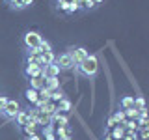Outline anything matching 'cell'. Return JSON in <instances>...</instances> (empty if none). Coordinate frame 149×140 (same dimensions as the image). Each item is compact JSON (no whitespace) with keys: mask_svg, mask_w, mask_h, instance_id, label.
Instances as JSON below:
<instances>
[{"mask_svg":"<svg viewBox=\"0 0 149 140\" xmlns=\"http://www.w3.org/2000/svg\"><path fill=\"white\" fill-rule=\"evenodd\" d=\"M36 127H37V121H36V120H28V123L24 125V127H22V131H24L28 136H30V134H34V133H36Z\"/></svg>","mask_w":149,"mask_h":140,"instance_id":"5bb4252c","label":"cell"},{"mask_svg":"<svg viewBox=\"0 0 149 140\" xmlns=\"http://www.w3.org/2000/svg\"><path fill=\"white\" fill-rule=\"evenodd\" d=\"M41 56H43V60H45V65H49V64H54V62H56V54L52 52V50H50V52H43Z\"/></svg>","mask_w":149,"mask_h":140,"instance_id":"7402d4cb","label":"cell"},{"mask_svg":"<svg viewBox=\"0 0 149 140\" xmlns=\"http://www.w3.org/2000/svg\"><path fill=\"white\" fill-rule=\"evenodd\" d=\"M78 67H80V75L86 78H93L99 71V60L95 58V56H88L86 60H84L82 64H78Z\"/></svg>","mask_w":149,"mask_h":140,"instance_id":"6da1fadb","label":"cell"},{"mask_svg":"<svg viewBox=\"0 0 149 140\" xmlns=\"http://www.w3.org/2000/svg\"><path fill=\"white\" fill-rule=\"evenodd\" d=\"M121 140H136V131H129L127 134H123Z\"/></svg>","mask_w":149,"mask_h":140,"instance_id":"83f0119b","label":"cell"},{"mask_svg":"<svg viewBox=\"0 0 149 140\" xmlns=\"http://www.w3.org/2000/svg\"><path fill=\"white\" fill-rule=\"evenodd\" d=\"M91 2H93V4H95V6H97V4H101L102 0H91Z\"/></svg>","mask_w":149,"mask_h":140,"instance_id":"e575fe53","label":"cell"},{"mask_svg":"<svg viewBox=\"0 0 149 140\" xmlns=\"http://www.w3.org/2000/svg\"><path fill=\"white\" fill-rule=\"evenodd\" d=\"M28 112L26 110H19V114L15 116V121H17V125H21V127H24V125L28 123Z\"/></svg>","mask_w":149,"mask_h":140,"instance_id":"8fae6325","label":"cell"},{"mask_svg":"<svg viewBox=\"0 0 149 140\" xmlns=\"http://www.w3.org/2000/svg\"><path fill=\"white\" fill-rule=\"evenodd\" d=\"M0 114H2V110H0Z\"/></svg>","mask_w":149,"mask_h":140,"instance_id":"8d00e7d4","label":"cell"},{"mask_svg":"<svg viewBox=\"0 0 149 140\" xmlns=\"http://www.w3.org/2000/svg\"><path fill=\"white\" fill-rule=\"evenodd\" d=\"M60 71H62V69H60L58 65H56V62H54V64H49V65H45V67H43V77H45V78L58 77Z\"/></svg>","mask_w":149,"mask_h":140,"instance_id":"8992f818","label":"cell"},{"mask_svg":"<svg viewBox=\"0 0 149 140\" xmlns=\"http://www.w3.org/2000/svg\"><path fill=\"white\" fill-rule=\"evenodd\" d=\"M36 121H37V125H50V116L49 114H45L43 110H37V116H36Z\"/></svg>","mask_w":149,"mask_h":140,"instance_id":"9c48e42d","label":"cell"},{"mask_svg":"<svg viewBox=\"0 0 149 140\" xmlns=\"http://www.w3.org/2000/svg\"><path fill=\"white\" fill-rule=\"evenodd\" d=\"M24 75L28 78H34V77H43V69L37 67V65H32V64H26L24 67Z\"/></svg>","mask_w":149,"mask_h":140,"instance_id":"52a82bcc","label":"cell"},{"mask_svg":"<svg viewBox=\"0 0 149 140\" xmlns=\"http://www.w3.org/2000/svg\"><path fill=\"white\" fill-rule=\"evenodd\" d=\"M149 138V129L146 127V129H142V140H147Z\"/></svg>","mask_w":149,"mask_h":140,"instance_id":"4dcf8cb0","label":"cell"},{"mask_svg":"<svg viewBox=\"0 0 149 140\" xmlns=\"http://www.w3.org/2000/svg\"><path fill=\"white\" fill-rule=\"evenodd\" d=\"M63 97H65V95H63V92H62V90H54L52 93H50V101H54V103L62 101Z\"/></svg>","mask_w":149,"mask_h":140,"instance_id":"cb8c5ba5","label":"cell"},{"mask_svg":"<svg viewBox=\"0 0 149 140\" xmlns=\"http://www.w3.org/2000/svg\"><path fill=\"white\" fill-rule=\"evenodd\" d=\"M37 49L41 50V54H43V52H50V50H52V47H50V43H49V41L41 39V43H39V47H37Z\"/></svg>","mask_w":149,"mask_h":140,"instance_id":"d4e9b609","label":"cell"},{"mask_svg":"<svg viewBox=\"0 0 149 140\" xmlns=\"http://www.w3.org/2000/svg\"><path fill=\"white\" fill-rule=\"evenodd\" d=\"M30 140H43V138H41L39 134H36V133H34V134H30Z\"/></svg>","mask_w":149,"mask_h":140,"instance_id":"d6a6232c","label":"cell"},{"mask_svg":"<svg viewBox=\"0 0 149 140\" xmlns=\"http://www.w3.org/2000/svg\"><path fill=\"white\" fill-rule=\"evenodd\" d=\"M125 116H127V120H138L140 116V110H136L134 106H130V108L125 110Z\"/></svg>","mask_w":149,"mask_h":140,"instance_id":"ffe728a7","label":"cell"},{"mask_svg":"<svg viewBox=\"0 0 149 140\" xmlns=\"http://www.w3.org/2000/svg\"><path fill=\"white\" fill-rule=\"evenodd\" d=\"M77 11H80V2H78V0H71V2H69V8H67V11H65V13L73 15V13H77Z\"/></svg>","mask_w":149,"mask_h":140,"instance_id":"ac0fdd59","label":"cell"},{"mask_svg":"<svg viewBox=\"0 0 149 140\" xmlns=\"http://www.w3.org/2000/svg\"><path fill=\"white\" fill-rule=\"evenodd\" d=\"M21 4H22V8L26 9V8H30L32 4H34V0H21Z\"/></svg>","mask_w":149,"mask_h":140,"instance_id":"f546056e","label":"cell"},{"mask_svg":"<svg viewBox=\"0 0 149 140\" xmlns=\"http://www.w3.org/2000/svg\"><path fill=\"white\" fill-rule=\"evenodd\" d=\"M125 127H127L129 131H136V129H140L138 127V123H136V120H125Z\"/></svg>","mask_w":149,"mask_h":140,"instance_id":"4316f807","label":"cell"},{"mask_svg":"<svg viewBox=\"0 0 149 140\" xmlns=\"http://www.w3.org/2000/svg\"><path fill=\"white\" fill-rule=\"evenodd\" d=\"M69 56H71L73 64H74V65H78V64H82L84 60H86L88 56H90V52H88L86 47H77V49L69 50Z\"/></svg>","mask_w":149,"mask_h":140,"instance_id":"277c9868","label":"cell"},{"mask_svg":"<svg viewBox=\"0 0 149 140\" xmlns=\"http://www.w3.org/2000/svg\"><path fill=\"white\" fill-rule=\"evenodd\" d=\"M104 140H114V138H112V136H104Z\"/></svg>","mask_w":149,"mask_h":140,"instance_id":"d590c367","label":"cell"},{"mask_svg":"<svg viewBox=\"0 0 149 140\" xmlns=\"http://www.w3.org/2000/svg\"><path fill=\"white\" fill-rule=\"evenodd\" d=\"M30 88H34V90L39 92L41 88H45V77H34L30 78Z\"/></svg>","mask_w":149,"mask_h":140,"instance_id":"30bf717a","label":"cell"},{"mask_svg":"<svg viewBox=\"0 0 149 140\" xmlns=\"http://www.w3.org/2000/svg\"><path fill=\"white\" fill-rule=\"evenodd\" d=\"M24 97H26L30 103H34V105H36V101L39 99V95H37V90H34V88H28V90L24 92Z\"/></svg>","mask_w":149,"mask_h":140,"instance_id":"9a60e30c","label":"cell"},{"mask_svg":"<svg viewBox=\"0 0 149 140\" xmlns=\"http://www.w3.org/2000/svg\"><path fill=\"white\" fill-rule=\"evenodd\" d=\"M45 112V114H49V116H52L54 112H58V106H56V103L54 101H47L45 105H43V108H41Z\"/></svg>","mask_w":149,"mask_h":140,"instance_id":"7c38bea8","label":"cell"},{"mask_svg":"<svg viewBox=\"0 0 149 140\" xmlns=\"http://www.w3.org/2000/svg\"><path fill=\"white\" fill-rule=\"evenodd\" d=\"M106 127H116V121H114V118H112V116H110V118H108V121H106Z\"/></svg>","mask_w":149,"mask_h":140,"instance_id":"1f68e13d","label":"cell"},{"mask_svg":"<svg viewBox=\"0 0 149 140\" xmlns=\"http://www.w3.org/2000/svg\"><path fill=\"white\" fill-rule=\"evenodd\" d=\"M19 110H21V105H19V101L8 99L6 106H4V110H2V116H6L8 120H15V116L19 114Z\"/></svg>","mask_w":149,"mask_h":140,"instance_id":"3957f363","label":"cell"},{"mask_svg":"<svg viewBox=\"0 0 149 140\" xmlns=\"http://www.w3.org/2000/svg\"><path fill=\"white\" fill-rule=\"evenodd\" d=\"M56 106H58V112H69L73 105H71V101H69V99H65V97H63L62 101L56 103Z\"/></svg>","mask_w":149,"mask_h":140,"instance_id":"4fadbf2b","label":"cell"},{"mask_svg":"<svg viewBox=\"0 0 149 140\" xmlns=\"http://www.w3.org/2000/svg\"><path fill=\"white\" fill-rule=\"evenodd\" d=\"M45 88L50 92L54 90H60V78L58 77H52V78H45Z\"/></svg>","mask_w":149,"mask_h":140,"instance_id":"ba28073f","label":"cell"},{"mask_svg":"<svg viewBox=\"0 0 149 140\" xmlns=\"http://www.w3.org/2000/svg\"><path fill=\"white\" fill-rule=\"evenodd\" d=\"M58 140H73V138H71V134H67V136H63V138H58Z\"/></svg>","mask_w":149,"mask_h":140,"instance_id":"836d02e7","label":"cell"},{"mask_svg":"<svg viewBox=\"0 0 149 140\" xmlns=\"http://www.w3.org/2000/svg\"><path fill=\"white\" fill-rule=\"evenodd\" d=\"M50 90H47V88H41L39 92H37V95H39V99L41 101H50Z\"/></svg>","mask_w":149,"mask_h":140,"instance_id":"603a6c76","label":"cell"},{"mask_svg":"<svg viewBox=\"0 0 149 140\" xmlns=\"http://www.w3.org/2000/svg\"><path fill=\"white\" fill-rule=\"evenodd\" d=\"M6 103H8V97H6V95H0V110H4Z\"/></svg>","mask_w":149,"mask_h":140,"instance_id":"f1b7e54d","label":"cell"},{"mask_svg":"<svg viewBox=\"0 0 149 140\" xmlns=\"http://www.w3.org/2000/svg\"><path fill=\"white\" fill-rule=\"evenodd\" d=\"M112 118H114L116 125H123V123H125V120H127V116H125V110H118L114 116H112Z\"/></svg>","mask_w":149,"mask_h":140,"instance_id":"e0dca14e","label":"cell"},{"mask_svg":"<svg viewBox=\"0 0 149 140\" xmlns=\"http://www.w3.org/2000/svg\"><path fill=\"white\" fill-rule=\"evenodd\" d=\"M130 106H134V97L125 95L123 99H121V108H123V110H127V108H130Z\"/></svg>","mask_w":149,"mask_h":140,"instance_id":"d6986e66","label":"cell"},{"mask_svg":"<svg viewBox=\"0 0 149 140\" xmlns=\"http://www.w3.org/2000/svg\"><path fill=\"white\" fill-rule=\"evenodd\" d=\"M41 39H43V36H41L39 32H34V30L26 32L24 37H22L26 49H37V47H39V43H41Z\"/></svg>","mask_w":149,"mask_h":140,"instance_id":"7a4b0ae2","label":"cell"},{"mask_svg":"<svg viewBox=\"0 0 149 140\" xmlns=\"http://www.w3.org/2000/svg\"><path fill=\"white\" fill-rule=\"evenodd\" d=\"M54 134H56V138H63V136H67V134H69V131H67V127H56L54 129Z\"/></svg>","mask_w":149,"mask_h":140,"instance_id":"484cf974","label":"cell"},{"mask_svg":"<svg viewBox=\"0 0 149 140\" xmlns=\"http://www.w3.org/2000/svg\"><path fill=\"white\" fill-rule=\"evenodd\" d=\"M112 129H114V131H112V134H110V136L114 138V140H121V138H123L125 129L121 127V125H116V127H112Z\"/></svg>","mask_w":149,"mask_h":140,"instance_id":"2e32d148","label":"cell"},{"mask_svg":"<svg viewBox=\"0 0 149 140\" xmlns=\"http://www.w3.org/2000/svg\"><path fill=\"white\" fill-rule=\"evenodd\" d=\"M134 108L136 110H147L146 108V99H143V97H136V99H134Z\"/></svg>","mask_w":149,"mask_h":140,"instance_id":"44dd1931","label":"cell"},{"mask_svg":"<svg viewBox=\"0 0 149 140\" xmlns=\"http://www.w3.org/2000/svg\"><path fill=\"white\" fill-rule=\"evenodd\" d=\"M56 65H58L60 69H73V60H71V56H69V52H63V54H60V56H56Z\"/></svg>","mask_w":149,"mask_h":140,"instance_id":"5b68a950","label":"cell"}]
</instances>
